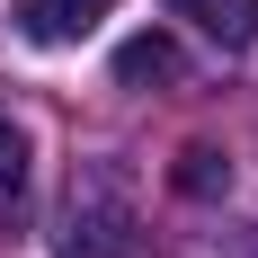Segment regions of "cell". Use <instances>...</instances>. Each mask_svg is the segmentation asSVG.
I'll use <instances>...</instances> for the list:
<instances>
[{
  "label": "cell",
  "instance_id": "cell-2",
  "mask_svg": "<svg viewBox=\"0 0 258 258\" xmlns=\"http://www.w3.org/2000/svg\"><path fill=\"white\" fill-rule=\"evenodd\" d=\"M169 18H187L196 36H214L223 53H249L258 45V0H169Z\"/></svg>",
  "mask_w": 258,
  "mask_h": 258
},
{
  "label": "cell",
  "instance_id": "cell-5",
  "mask_svg": "<svg viewBox=\"0 0 258 258\" xmlns=\"http://www.w3.org/2000/svg\"><path fill=\"white\" fill-rule=\"evenodd\" d=\"M169 187H178V196H196V205H214V196L232 187V160L214 152V143H187V152L169 160Z\"/></svg>",
  "mask_w": 258,
  "mask_h": 258
},
{
  "label": "cell",
  "instance_id": "cell-3",
  "mask_svg": "<svg viewBox=\"0 0 258 258\" xmlns=\"http://www.w3.org/2000/svg\"><path fill=\"white\" fill-rule=\"evenodd\" d=\"M107 9H116V0H18V27L36 45H80Z\"/></svg>",
  "mask_w": 258,
  "mask_h": 258
},
{
  "label": "cell",
  "instance_id": "cell-1",
  "mask_svg": "<svg viewBox=\"0 0 258 258\" xmlns=\"http://www.w3.org/2000/svg\"><path fill=\"white\" fill-rule=\"evenodd\" d=\"M62 258H143V205L116 160H80L62 205Z\"/></svg>",
  "mask_w": 258,
  "mask_h": 258
},
{
  "label": "cell",
  "instance_id": "cell-6",
  "mask_svg": "<svg viewBox=\"0 0 258 258\" xmlns=\"http://www.w3.org/2000/svg\"><path fill=\"white\" fill-rule=\"evenodd\" d=\"M18 178H27V125L0 107V196H18Z\"/></svg>",
  "mask_w": 258,
  "mask_h": 258
},
{
  "label": "cell",
  "instance_id": "cell-4",
  "mask_svg": "<svg viewBox=\"0 0 258 258\" xmlns=\"http://www.w3.org/2000/svg\"><path fill=\"white\" fill-rule=\"evenodd\" d=\"M178 72H187L178 36H160V27H143V36L116 45V80H125V89H152V80H178Z\"/></svg>",
  "mask_w": 258,
  "mask_h": 258
}]
</instances>
